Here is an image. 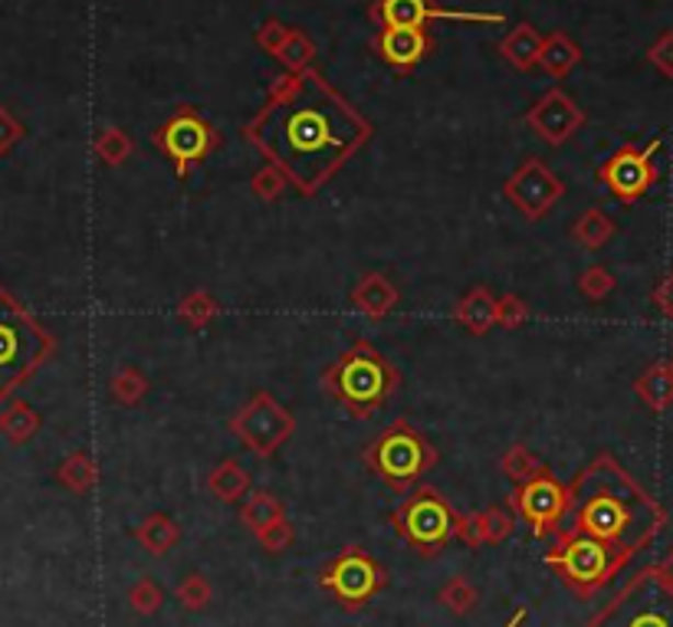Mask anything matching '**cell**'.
<instances>
[{"mask_svg": "<svg viewBox=\"0 0 673 627\" xmlns=\"http://www.w3.org/2000/svg\"><path fill=\"white\" fill-rule=\"evenodd\" d=\"M457 516L460 513L434 487H418L391 513V529L421 559H434V556H441L450 546V539H457Z\"/></svg>", "mask_w": 673, "mask_h": 627, "instance_id": "7", "label": "cell"}, {"mask_svg": "<svg viewBox=\"0 0 673 627\" xmlns=\"http://www.w3.org/2000/svg\"><path fill=\"white\" fill-rule=\"evenodd\" d=\"M128 605H132V612H135V615L151 618V615H158V612H161V605H164V589H161L155 579L141 575V579H138V582L128 589Z\"/></svg>", "mask_w": 673, "mask_h": 627, "instance_id": "39", "label": "cell"}, {"mask_svg": "<svg viewBox=\"0 0 673 627\" xmlns=\"http://www.w3.org/2000/svg\"><path fill=\"white\" fill-rule=\"evenodd\" d=\"M151 145L171 161L174 178H187L207 155L220 148V132L197 109L184 105L151 132Z\"/></svg>", "mask_w": 673, "mask_h": 627, "instance_id": "11", "label": "cell"}, {"mask_svg": "<svg viewBox=\"0 0 673 627\" xmlns=\"http://www.w3.org/2000/svg\"><path fill=\"white\" fill-rule=\"evenodd\" d=\"M582 62V46L566 36V33H552L543 46V56H539V66L549 72V76H566L569 69H575Z\"/></svg>", "mask_w": 673, "mask_h": 627, "instance_id": "26", "label": "cell"}, {"mask_svg": "<svg viewBox=\"0 0 673 627\" xmlns=\"http://www.w3.org/2000/svg\"><path fill=\"white\" fill-rule=\"evenodd\" d=\"M381 26H418L424 30L431 20H460V23H503V13H474V10H447L434 0H378L372 10Z\"/></svg>", "mask_w": 673, "mask_h": 627, "instance_id": "16", "label": "cell"}, {"mask_svg": "<svg viewBox=\"0 0 673 627\" xmlns=\"http://www.w3.org/2000/svg\"><path fill=\"white\" fill-rule=\"evenodd\" d=\"M23 135H26L23 122H20L7 105H0V158H3Z\"/></svg>", "mask_w": 673, "mask_h": 627, "instance_id": "44", "label": "cell"}, {"mask_svg": "<svg viewBox=\"0 0 673 627\" xmlns=\"http://www.w3.org/2000/svg\"><path fill=\"white\" fill-rule=\"evenodd\" d=\"M635 395L651 408V411H668L673 404V372L671 365L658 362L651 365L638 381H635Z\"/></svg>", "mask_w": 673, "mask_h": 627, "instance_id": "24", "label": "cell"}, {"mask_svg": "<svg viewBox=\"0 0 673 627\" xmlns=\"http://www.w3.org/2000/svg\"><path fill=\"white\" fill-rule=\"evenodd\" d=\"M286 187H293L289 184V178L276 168V164H263L253 178H250V191H253V197L256 201H263V204H273V201H280L283 194H286Z\"/></svg>", "mask_w": 673, "mask_h": 627, "instance_id": "38", "label": "cell"}, {"mask_svg": "<svg viewBox=\"0 0 673 627\" xmlns=\"http://www.w3.org/2000/svg\"><path fill=\"white\" fill-rule=\"evenodd\" d=\"M615 286H618L615 273H612L608 266H602V263H592V266H585V270L579 273V293H582L589 303L608 299V296L615 293Z\"/></svg>", "mask_w": 673, "mask_h": 627, "instance_id": "35", "label": "cell"}, {"mask_svg": "<svg viewBox=\"0 0 673 627\" xmlns=\"http://www.w3.org/2000/svg\"><path fill=\"white\" fill-rule=\"evenodd\" d=\"M437 602H441L450 615L464 618V615H470V612L480 605V592H477V585H474L467 575H454V579L437 592Z\"/></svg>", "mask_w": 673, "mask_h": 627, "instance_id": "34", "label": "cell"}, {"mask_svg": "<svg viewBox=\"0 0 673 627\" xmlns=\"http://www.w3.org/2000/svg\"><path fill=\"white\" fill-rule=\"evenodd\" d=\"M671 372H673V358H671Z\"/></svg>", "mask_w": 673, "mask_h": 627, "instance_id": "49", "label": "cell"}, {"mask_svg": "<svg viewBox=\"0 0 673 627\" xmlns=\"http://www.w3.org/2000/svg\"><path fill=\"white\" fill-rule=\"evenodd\" d=\"M566 529L585 533L628 562L668 526V510L612 457H595L569 487Z\"/></svg>", "mask_w": 673, "mask_h": 627, "instance_id": "2", "label": "cell"}, {"mask_svg": "<svg viewBox=\"0 0 673 627\" xmlns=\"http://www.w3.org/2000/svg\"><path fill=\"white\" fill-rule=\"evenodd\" d=\"M174 598H178V605L184 612H204L210 605V598H214V589H210V582L201 572H191V575H184L178 582Z\"/></svg>", "mask_w": 673, "mask_h": 627, "instance_id": "36", "label": "cell"}, {"mask_svg": "<svg viewBox=\"0 0 673 627\" xmlns=\"http://www.w3.org/2000/svg\"><path fill=\"white\" fill-rule=\"evenodd\" d=\"M56 480L69 490V493H89L99 480V467L85 451L69 454L59 467H56Z\"/></svg>", "mask_w": 673, "mask_h": 627, "instance_id": "27", "label": "cell"}, {"mask_svg": "<svg viewBox=\"0 0 673 627\" xmlns=\"http://www.w3.org/2000/svg\"><path fill=\"white\" fill-rule=\"evenodd\" d=\"M526 319H529V306L523 303V296L503 293V296L497 299V326H503V329H520Z\"/></svg>", "mask_w": 673, "mask_h": 627, "instance_id": "41", "label": "cell"}, {"mask_svg": "<svg viewBox=\"0 0 673 627\" xmlns=\"http://www.w3.org/2000/svg\"><path fill=\"white\" fill-rule=\"evenodd\" d=\"M398 303H401V289L381 273H365L352 289V306L375 322L391 316V309H398Z\"/></svg>", "mask_w": 673, "mask_h": 627, "instance_id": "18", "label": "cell"}, {"mask_svg": "<svg viewBox=\"0 0 673 627\" xmlns=\"http://www.w3.org/2000/svg\"><path fill=\"white\" fill-rule=\"evenodd\" d=\"M36 431H39V414L26 401H10L0 411V434L10 444H26Z\"/></svg>", "mask_w": 673, "mask_h": 627, "instance_id": "28", "label": "cell"}, {"mask_svg": "<svg viewBox=\"0 0 673 627\" xmlns=\"http://www.w3.org/2000/svg\"><path fill=\"white\" fill-rule=\"evenodd\" d=\"M56 352V339L0 286V401L26 385Z\"/></svg>", "mask_w": 673, "mask_h": 627, "instance_id": "4", "label": "cell"}, {"mask_svg": "<svg viewBox=\"0 0 673 627\" xmlns=\"http://www.w3.org/2000/svg\"><path fill=\"white\" fill-rule=\"evenodd\" d=\"M526 125L552 148L566 145L575 132H582L585 125V112L582 105H575L572 95H566L562 89H549L529 112H526Z\"/></svg>", "mask_w": 673, "mask_h": 627, "instance_id": "15", "label": "cell"}, {"mask_svg": "<svg viewBox=\"0 0 673 627\" xmlns=\"http://www.w3.org/2000/svg\"><path fill=\"white\" fill-rule=\"evenodd\" d=\"M454 322L464 326L470 335H487L497 326V296L487 286H474L454 306Z\"/></svg>", "mask_w": 673, "mask_h": 627, "instance_id": "19", "label": "cell"}, {"mask_svg": "<svg viewBox=\"0 0 673 627\" xmlns=\"http://www.w3.org/2000/svg\"><path fill=\"white\" fill-rule=\"evenodd\" d=\"M217 316H220V303H217L207 289H191V293L181 296V303H178V319H181L184 326H191L194 332L207 329Z\"/></svg>", "mask_w": 673, "mask_h": 627, "instance_id": "29", "label": "cell"}, {"mask_svg": "<svg viewBox=\"0 0 673 627\" xmlns=\"http://www.w3.org/2000/svg\"><path fill=\"white\" fill-rule=\"evenodd\" d=\"M289 26H283L280 20H266L260 30H256V46L263 49V53H270L273 59L280 56V49L286 46V39H289Z\"/></svg>", "mask_w": 673, "mask_h": 627, "instance_id": "42", "label": "cell"}, {"mask_svg": "<svg viewBox=\"0 0 673 627\" xmlns=\"http://www.w3.org/2000/svg\"><path fill=\"white\" fill-rule=\"evenodd\" d=\"M276 59H280L289 72H306V69L312 66V59H316V43H312L303 30H293Z\"/></svg>", "mask_w": 673, "mask_h": 627, "instance_id": "37", "label": "cell"}, {"mask_svg": "<svg viewBox=\"0 0 673 627\" xmlns=\"http://www.w3.org/2000/svg\"><path fill=\"white\" fill-rule=\"evenodd\" d=\"M585 627H673V585L651 566L638 572Z\"/></svg>", "mask_w": 673, "mask_h": 627, "instance_id": "8", "label": "cell"}, {"mask_svg": "<svg viewBox=\"0 0 673 627\" xmlns=\"http://www.w3.org/2000/svg\"><path fill=\"white\" fill-rule=\"evenodd\" d=\"M362 460L385 487L408 493L437 464V447L411 421L401 418L362 451Z\"/></svg>", "mask_w": 673, "mask_h": 627, "instance_id": "5", "label": "cell"}, {"mask_svg": "<svg viewBox=\"0 0 673 627\" xmlns=\"http://www.w3.org/2000/svg\"><path fill=\"white\" fill-rule=\"evenodd\" d=\"M230 434L260 460H270L296 434V418L270 391H253L250 401L230 418Z\"/></svg>", "mask_w": 673, "mask_h": 627, "instance_id": "10", "label": "cell"}, {"mask_svg": "<svg viewBox=\"0 0 673 627\" xmlns=\"http://www.w3.org/2000/svg\"><path fill=\"white\" fill-rule=\"evenodd\" d=\"M664 148V138L648 141L645 148L638 145H625L618 148L612 158H605V164L598 168V181L621 201V204H638L654 184H658V151Z\"/></svg>", "mask_w": 673, "mask_h": 627, "instance_id": "13", "label": "cell"}, {"mask_svg": "<svg viewBox=\"0 0 673 627\" xmlns=\"http://www.w3.org/2000/svg\"><path fill=\"white\" fill-rule=\"evenodd\" d=\"M457 539L464 543V546H470V549H480L483 546V539H480V529H477V513H460L457 516Z\"/></svg>", "mask_w": 673, "mask_h": 627, "instance_id": "45", "label": "cell"}, {"mask_svg": "<svg viewBox=\"0 0 673 627\" xmlns=\"http://www.w3.org/2000/svg\"><path fill=\"white\" fill-rule=\"evenodd\" d=\"M92 151H95V158H99L102 164L118 168V164H125V161L132 158L135 141H132V135H128V132H122V128L109 125V128H102V132L95 135Z\"/></svg>", "mask_w": 673, "mask_h": 627, "instance_id": "32", "label": "cell"}, {"mask_svg": "<svg viewBox=\"0 0 673 627\" xmlns=\"http://www.w3.org/2000/svg\"><path fill=\"white\" fill-rule=\"evenodd\" d=\"M503 197L526 217V220H543L562 197H566V181L543 164L539 158H526L503 184Z\"/></svg>", "mask_w": 673, "mask_h": 627, "instance_id": "14", "label": "cell"}, {"mask_svg": "<svg viewBox=\"0 0 673 627\" xmlns=\"http://www.w3.org/2000/svg\"><path fill=\"white\" fill-rule=\"evenodd\" d=\"M322 388L332 401H339L352 418L365 421L378 408H385L398 388H401V372L395 362H388L372 342H355L345 349L326 372H322Z\"/></svg>", "mask_w": 673, "mask_h": 627, "instance_id": "3", "label": "cell"}, {"mask_svg": "<svg viewBox=\"0 0 673 627\" xmlns=\"http://www.w3.org/2000/svg\"><path fill=\"white\" fill-rule=\"evenodd\" d=\"M510 510L516 513V520H523L536 539H549L562 529L566 513H569V487H562L552 470L520 483L510 493Z\"/></svg>", "mask_w": 673, "mask_h": 627, "instance_id": "12", "label": "cell"}, {"mask_svg": "<svg viewBox=\"0 0 673 627\" xmlns=\"http://www.w3.org/2000/svg\"><path fill=\"white\" fill-rule=\"evenodd\" d=\"M477 529H480V539L483 546H500L513 536L516 529V513L506 506H487L483 513H477Z\"/></svg>", "mask_w": 673, "mask_h": 627, "instance_id": "33", "label": "cell"}, {"mask_svg": "<svg viewBox=\"0 0 673 627\" xmlns=\"http://www.w3.org/2000/svg\"><path fill=\"white\" fill-rule=\"evenodd\" d=\"M256 543H260V549H263V552L280 556V552H286V549L296 543V529L289 526V520H280V523H273V526L260 529V533H256Z\"/></svg>", "mask_w": 673, "mask_h": 627, "instance_id": "40", "label": "cell"}, {"mask_svg": "<svg viewBox=\"0 0 673 627\" xmlns=\"http://www.w3.org/2000/svg\"><path fill=\"white\" fill-rule=\"evenodd\" d=\"M654 569H658V575H661L668 585H673V549L668 552V556H664V559H661V562H658V566H654Z\"/></svg>", "mask_w": 673, "mask_h": 627, "instance_id": "47", "label": "cell"}, {"mask_svg": "<svg viewBox=\"0 0 673 627\" xmlns=\"http://www.w3.org/2000/svg\"><path fill=\"white\" fill-rule=\"evenodd\" d=\"M500 470L506 474V480H513V483L520 487V483H526V480L546 474L549 467L543 464V457H539L533 447H526V444H513V447L500 457Z\"/></svg>", "mask_w": 673, "mask_h": 627, "instance_id": "30", "label": "cell"}, {"mask_svg": "<svg viewBox=\"0 0 673 627\" xmlns=\"http://www.w3.org/2000/svg\"><path fill=\"white\" fill-rule=\"evenodd\" d=\"M648 62H651L654 69H661L668 79H673V30L661 33L658 43H651V49H648Z\"/></svg>", "mask_w": 673, "mask_h": 627, "instance_id": "43", "label": "cell"}, {"mask_svg": "<svg viewBox=\"0 0 673 627\" xmlns=\"http://www.w3.org/2000/svg\"><path fill=\"white\" fill-rule=\"evenodd\" d=\"M618 233V224L602 210V207H589L582 210V217L572 224V240L585 250H602L615 240Z\"/></svg>", "mask_w": 673, "mask_h": 627, "instance_id": "23", "label": "cell"}, {"mask_svg": "<svg viewBox=\"0 0 673 627\" xmlns=\"http://www.w3.org/2000/svg\"><path fill=\"white\" fill-rule=\"evenodd\" d=\"M543 46H546V36L533 26V23H516L503 43H500V53L510 66L516 69H533L539 66V56H543Z\"/></svg>", "mask_w": 673, "mask_h": 627, "instance_id": "20", "label": "cell"}, {"mask_svg": "<svg viewBox=\"0 0 673 627\" xmlns=\"http://www.w3.org/2000/svg\"><path fill=\"white\" fill-rule=\"evenodd\" d=\"M431 49H434L431 33L418 26H381V33L375 36V53L398 72L414 69Z\"/></svg>", "mask_w": 673, "mask_h": 627, "instance_id": "17", "label": "cell"}, {"mask_svg": "<svg viewBox=\"0 0 673 627\" xmlns=\"http://www.w3.org/2000/svg\"><path fill=\"white\" fill-rule=\"evenodd\" d=\"M319 589L329 592L345 612H362L368 602H375L388 589V575L378 566V559L368 556L362 546H345L319 572Z\"/></svg>", "mask_w": 673, "mask_h": 627, "instance_id": "9", "label": "cell"}, {"mask_svg": "<svg viewBox=\"0 0 673 627\" xmlns=\"http://www.w3.org/2000/svg\"><path fill=\"white\" fill-rule=\"evenodd\" d=\"M280 520H286V506H283V500H280L276 493L256 490V493H250V497L243 500V506H240V523H243L253 536H256L260 529L280 523Z\"/></svg>", "mask_w": 673, "mask_h": 627, "instance_id": "25", "label": "cell"}, {"mask_svg": "<svg viewBox=\"0 0 673 627\" xmlns=\"http://www.w3.org/2000/svg\"><path fill=\"white\" fill-rule=\"evenodd\" d=\"M654 306H658L668 319H673V270L658 283V289H654Z\"/></svg>", "mask_w": 673, "mask_h": 627, "instance_id": "46", "label": "cell"}, {"mask_svg": "<svg viewBox=\"0 0 673 627\" xmlns=\"http://www.w3.org/2000/svg\"><path fill=\"white\" fill-rule=\"evenodd\" d=\"M523 622H526V612H516V615H513V618H510V622H506L503 627H520Z\"/></svg>", "mask_w": 673, "mask_h": 627, "instance_id": "48", "label": "cell"}, {"mask_svg": "<svg viewBox=\"0 0 673 627\" xmlns=\"http://www.w3.org/2000/svg\"><path fill=\"white\" fill-rule=\"evenodd\" d=\"M546 566H552L569 592L579 598H595L625 566L628 559L608 549L605 543L575 533V529H559L552 536V546L546 552Z\"/></svg>", "mask_w": 673, "mask_h": 627, "instance_id": "6", "label": "cell"}, {"mask_svg": "<svg viewBox=\"0 0 673 627\" xmlns=\"http://www.w3.org/2000/svg\"><path fill=\"white\" fill-rule=\"evenodd\" d=\"M109 391L122 408H135L148 395V375L141 368H135V365H122V368H115V375L109 381Z\"/></svg>", "mask_w": 673, "mask_h": 627, "instance_id": "31", "label": "cell"}, {"mask_svg": "<svg viewBox=\"0 0 673 627\" xmlns=\"http://www.w3.org/2000/svg\"><path fill=\"white\" fill-rule=\"evenodd\" d=\"M372 132V122L312 69L283 76L266 105L243 125V138L303 197L319 194L368 145Z\"/></svg>", "mask_w": 673, "mask_h": 627, "instance_id": "1", "label": "cell"}, {"mask_svg": "<svg viewBox=\"0 0 673 627\" xmlns=\"http://www.w3.org/2000/svg\"><path fill=\"white\" fill-rule=\"evenodd\" d=\"M135 539L151 556H168L181 543V526L168 513H151L135 526Z\"/></svg>", "mask_w": 673, "mask_h": 627, "instance_id": "22", "label": "cell"}, {"mask_svg": "<svg viewBox=\"0 0 673 627\" xmlns=\"http://www.w3.org/2000/svg\"><path fill=\"white\" fill-rule=\"evenodd\" d=\"M250 487H253L250 470H247L240 460H233V457L220 460V464L207 474V493L217 497L220 503H240L243 497H250Z\"/></svg>", "mask_w": 673, "mask_h": 627, "instance_id": "21", "label": "cell"}]
</instances>
